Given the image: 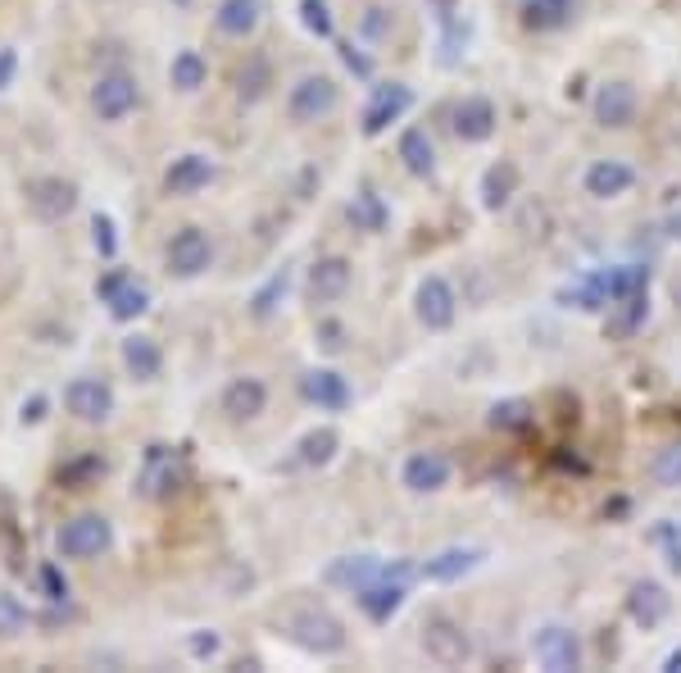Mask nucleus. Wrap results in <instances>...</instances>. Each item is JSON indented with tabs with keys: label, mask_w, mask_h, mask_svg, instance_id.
<instances>
[{
	"label": "nucleus",
	"mask_w": 681,
	"mask_h": 673,
	"mask_svg": "<svg viewBox=\"0 0 681 673\" xmlns=\"http://www.w3.org/2000/svg\"><path fill=\"white\" fill-rule=\"evenodd\" d=\"M287 632H291L296 647L314 651V655L346 651V624H340L336 615H327V609H319V605H304V609H296V615H287Z\"/></svg>",
	"instance_id": "nucleus-1"
},
{
	"label": "nucleus",
	"mask_w": 681,
	"mask_h": 673,
	"mask_svg": "<svg viewBox=\"0 0 681 673\" xmlns=\"http://www.w3.org/2000/svg\"><path fill=\"white\" fill-rule=\"evenodd\" d=\"M109 546H114V528L105 514H78L55 533L59 560H101Z\"/></svg>",
	"instance_id": "nucleus-2"
},
{
	"label": "nucleus",
	"mask_w": 681,
	"mask_h": 673,
	"mask_svg": "<svg viewBox=\"0 0 681 673\" xmlns=\"http://www.w3.org/2000/svg\"><path fill=\"white\" fill-rule=\"evenodd\" d=\"M137 105H141V82L123 69L101 73L96 87H91V114H96L101 124H123Z\"/></svg>",
	"instance_id": "nucleus-3"
},
{
	"label": "nucleus",
	"mask_w": 681,
	"mask_h": 673,
	"mask_svg": "<svg viewBox=\"0 0 681 673\" xmlns=\"http://www.w3.org/2000/svg\"><path fill=\"white\" fill-rule=\"evenodd\" d=\"M23 196H27V209H33V219H42V224H65L69 214L78 209V182H69V178H33L23 187Z\"/></svg>",
	"instance_id": "nucleus-4"
},
{
	"label": "nucleus",
	"mask_w": 681,
	"mask_h": 673,
	"mask_svg": "<svg viewBox=\"0 0 681 673\" xmlns=\"http://www.w3.org/2000/svg\"><path fill=\"white\" fill-rule=\"evenodd\" d=\"M209 264H213V241L205 237V228H182L169 237L164 269L173 278H200V273H209Z\"/></svg>",
	"instance_id": "nucleus-5"
},
{
	"label": "nucleus",
	"mask_w": 681,
	"mask_h": 673,
	"mask_svg": "<svg viewBox=\"0 0 681 673\" xmlns=\"http://www.w3.org/2000/svg\"><path fill=\"white\" fill-rule=\"evenodd\" d=\"M340 105V87L323 73H309L291 87V96H287V114L296 118V124H319V118H327L332 110Z\"/></svg>",
	"instance_id": "nucleus-6"
},
{
	"label": "nucleus",
	"mask_w": 681,
	"mask_h": 673,
	"mask_svg": "<svg viewBox=\"0 0 681 673\" xmlns=\"http://www.w3.org/2000/svg\"><path fill=\"white\" fill-rule=\"evenodd\" d=\"M182 482H187L182 455L169 450V446H150V450H146V465H141V478H137V492H141L146 501H164V497L177 492Z\"/></svg>",
	"instance_id": "nucleus-7"
},
{
	"label": "nucleus",
	"mask_w": 681,
	"mask_h": 673,
	"mask_svg": "<svg viewBox=\"0 0 681 673\" xmlns=\"http://www.w3.org/2000/svg\"><path fill=\"white\" fill-rule=\"evenodd\" d=\"M96 296L109 305V315H114L118 323H132L137 315L150 310V292L132 278V273H123V269H109V273H105V278L96 283Z\"/></svg>",
	"instance_id": "nucleus-8"
},
{
	"label": "nucleus",
	"mask_w": 681,
	"mask_h": 673,
	"mask_svg": "<svg viewBox=\"0 0 681 673\" xmlns=\"http://www.w3.org/2000/svg\"><path fill=\"white\" fill-rule=\"evenodd\" d=\"M418 641H423L427 660L441 664V669H454V664L469 660V637H463V628L454 619H446V615H431L423 624V637Z\"/></svg>",
	"instance_id": "nucleus-9"
},
{
	"label": "nucleus",
	"mask_w": 681,
	"mask_h": 673,
	"mask_svg": "<svg viewBox=\"0 0 681 673\" xmlns=\"http://www.w3.org/2000/svg\"><path fill=\"white\" fill-rule=\"evenodd\" d=\"M414 310H418V323L431 328V332H446L459 315V296L454 287L441 278V273H431V278L418 283V296H414Z\"/></svg>",
	"instance_id": "nucleus-10"
},
{
	"label": "nucleus",
	"mask_w": 681,
	"mask_h": 673,
	"mask_svg": "<svg viewBox=\"0 0 681 673\" xmlns=\"http://www.w3.org/2000/svg\"><path fill=\"white\" fill-rule=\"evenodd\" d=\"M65 406L78 423H105L114 414V387L105 378H73L65 391Z\"/></svg>",
	"instance_id": "nucleus-11"
},
{
	"label": "nucleus",
	"mask_w": 681,
	"mask_h": 673,
	"mask_svg": "<svg viewBox=\"0 0 681 673\" xmlns=\"http://www.w3.org/2000/svg\"><path fill=\"white\" fill-rule=\"evenodd\" d=\"M355 596H359V609H363V615L373 619V624H391V615H395L400 605H405V573L391 578V569H382L373 583H363Z\"/></svg>",
	"instance_id": "nucleus-12"
},
{
	"label": "nucleus",
	"mask_w": 681,
	"mask_h": 673,
	"mask_svg": "<svg viewBox=\"0 0 681 673\" xmlns=\"http://www.w3.org/2000/svg\"><path fill=\"white\" fill-rule=\"evenodd\" d=\"M409 105H414V91L405 82H382L373 91V101H368V110H363V137H382Z\"/></svg>",
	"instance_id": "nucleus-13"
},
{
	"label": "nucleus",
	"mask_w": 681,
	"mask_h": 673,
	"mask_svg": "<svg viewBox=\"0 0 681 673\" xmlns=\"http://www.w3.org/2000/svg\"><path fill=\"white\" fill-rule=\"evenodd\" d=\"M213 173H219V169H213V160L209 156H196V150H192V156H177L164 169V192L169 196H196V192H205L209 182H213Z\"/></svg>",
	"instance_id": "nucleus-14"
},
{
	"label": "nucleus",
	"mask_w": 681,
	"mask_h": 673,
	"mask_svg": "<svg viewBox=\"0 0 681 673\" xmlns=\"http://www.w3.org/2000/svg\"><path fill=\"white\" fill-rule=\"evenodd\" d=\"M596 124L600 128H632L636 124V87L632 82H604L596 91Z\"/></svg>",
	"instance_id": "nucleus-15"
},
{
	"label": "nucleus",
	"mask_w": 681,
	"mask_h": 673,
	"mask_svg": "<svg viewBox=\"0 0 681 673\" xmlns=\"http://www.w3.org/2000/svg\"><path fill=\"white\" fill-rule=\"evenodd\" d=\"M400 478H405L409 492L427 497V492H441V487L450 482V460L441 450H418L405 460V469H400Z\"/></svg>",
	"instance_id": "nucleus-16"
},
{
	"label": "nucleus",
	"mask_w": 681,
	"mask_h": 673,
	"mask_svg": "<svg viewBox=\"0 0 681 673\" xmlns=\"http://www.w3.org/2000/svg\"><path fill=\"white\" fill-rule=\"evenodd\" d=\"M264 406H268V387L259 383V378H232L228 387H223V414L232 419V423H251V419H259L264 414Z\"/></svg>",
	"instance_id": "nucleus-17"
},
{
	"label": "nucleus",
	"mask_w": 681,
	"mask_h": 673,
	"mask_svg": "<svg viewBox=\"0 0 681 673\" xmlns=\"http://www.w3.org/2000/svg\"><path fill=\"white\" fill-rule=\"evenodd\" d=\"M350 283H355V269H350V260H340V255H327V260H319L314 269H309V296H314L319 305L340 300L350 292Z\"/></svg>",
	"instance_id": "nucleus-18"
},
{
	"label": "nucleus",
	"mask_w": 681,
	"mask_h": 673,
	"mask_svg": "<svg viewBox=\"0 0 681 673\" xmlns=\"http://www.w3.org/2000/svg\"><path fill=\"white\" fill-rule=\"evenodd\" d=\"M482 560H486V550H482V546H450V550H441V556L423 560L418 573L427 578V583H454V578L473 573Z\"/></svg>",
	"instance_id": "nucleus-19"
},
{
	"label": "nucleus",
	"mask_w": 681,
	"mask_h": 673,
	"mask_svg": "<svg viewBox=\"0 0 681 673\" xmlns=\"http://www.w3.org/2000/svg\"><path fill=\"white\" fill-rule=\"evenodd\" d=\"M532 647H536V660H541L545 669H554V673H568V669L581 664L577 632H568V628H541Z\"/></svg>",
	"instance_id": "nucleus-20"
},
{
	"label": "nucleus",
	"mask_w": 681,
	"mask_h": 673,
	"mask_svg": "<svg viewBox=\"0 0 681 673\" xmlns=\"http://www.w3.org/2000/svg\"><path fill=\"white\" fill-rule=\"evenodd\" d=\"M300 396L319 410H346L350 406V383L336 369H314V374L300 378Z\"/></svg>",
	"instance_id": "nucleus-21"
},
{
	"label": "nucleus",
	"mask_w": 681,
	"mask_h": 673,
	"mask_svg": "<svg viewBox=\"0 0 681 673\" xmlns=\"http://www.w3.org/2000/svg\"><path fill=\"white\" fill-rule=\"evenodd\" d=\"M668 609H672V596L659 588V583H632V592H627V615H632V624L636 628H659L663 619H668Z\"/></svg>",
	"instance_id": "nucleus-22"
},
{
	"label": "nucleus",
	"mask_w": 681,
	"mask_h": 673,
	"mask_svg": "<svg viewBox=\"0 0 681 673\" xmlns=\"http://www.w3.org/2000/svg\"><path fill=\"white\" fill-rule=\"evenodd\" d=\"M495 105L486 101V96H469V101H459L454 105V133L463 137V141H486V137H495Z\"/></svg>",
	"instance_id": "nucleus-23"
},
{
	"label": "nucleus",
	"mask_w": 681,
	"mask_h": 673,
	"mask_svg": "<svg viewBox=\"0 0 681 673\" xmlns=\"http://www.w3.org/2000/svg\"><path fill=\"white\" fill-rule=\"evenodd\" d=\"M632 182H636V173L623 160H596L591 169H586V192H591L596 201H613V196L632 192Z\"/></svg>",
	"instance_id": "nucleus-24"
},
{
	"label": "nucleus",
	"mask_w": 681,
	"mask_h": 673,
	"mask_svg": "<svg viewBox=\"0 0 681 673\" xmlns=\"http://www.w3.org/2000/svg\"><path fill=\"white\" fill-rule=\"evenodd\" d=\"M123 369H128L137 383H154L160 378V369H164V351L154 346V336H128L123 342Z\"/></svg>",
	"instance_id": "nucleus-25"
},
{
	"label": "nucleus",
	"mask_w": 681,
	"mask_h": 673,
	"mask_svg": "<svg viewBox=\"0 0 681 673\" xmlns=\"http://www.w3.org/2000/svg\"><path fill=\"white\" fill-rule=\"evenodd\" d=\"M259 14H264V0H223V5L213 10V27H219L223 37H251L259 27Z\"/></svg>",
	"instance_id": "nucleus-26"
},
{
	"label": "nucleus",
	"mask_w": 681,
	"mask_h": 673,
	"mask_svg": "<svg viewBox=\"0 0 681 673\" xmlns=\"http://www.w3.org/2000/svg\"><path fill=\"white\" fill-rule=\"evenodd\" d=\"M573 14H577V0H528V5H522V27L554 33V27H568Z\"/></svg>",
	"instance_id": "nucleus-27"
},
{
	"label": "nucleus",
	"mask_w": 681,
	"mask_h": 673,
	"mask_svg": "<svg viewBox=\"0 0 681 673\" xmlns=\"http://www.w3.org/2000/svg\"><path fill=\"white\" fill-rule=\"evenodd\" d=\"M400 160H405V169L414 178L437 173V146H431L427 128H405V137H400Z\"/></svg>",
	"instance_id": "nucleus-28"
},
{
	"label": "nucleus",
	"mask_w": 681,
	"mask_h": 673,
	"mask_svg": "<svg viewBox=\"0 0 681 673\" xmlns=\"http://www.w3.org/2000/svg\"><path fill=\"white\" fill-rule=\"evenodd\" d=\"M609 323H604V332L609 336H632L640 323H645V315H649V292H636V296H627V300H613L609 305Z\"/></svg>",
	"instance_id": "nucleus-29"
},
{
	"label": "nucleus",
	"mask_w": 681,
	"mask_h": 673,
	"mask_svg": "<svg viewBox=\"0 0 681 673\" xmlns=\"http://www.w3.org/2000/svg\"><path fill=\"white\" fill-rule=\"evenodd\" d=\"M169 82L177 91H200L209 82V59L200 50H177L173 65H169Z\"/></svg>",
	"instance_id": "nucleus-30"
},
{
	"label": "nucleus",
	"mask_w": 681,
	"mask_h": 673,
	"mask_svg": "<svg viewBox=\"0 0 681 673\" xmlns=\"http://www.w3.org/2000/svg\"><path fill=\"white\" fill-rule=\"evenodd\" d=\"M513 187H518V169H513L509 160L490 164V169H486V178H482V201H486V209H500V205H509Z\"/></svg>",
	"instance_id": "nucleus-31"
},
{
	"label": "nucleus",
	"mask_w": 681,
	"mask_h": 673,
	"mask_svg": "<svg viewBox=\"0 0 681 673\" xmlns=\"http://www.w3.org/2000/svg\"><path fill=\"white\" fill-rule=\"evenodd\" d=\"M350 224L359 228V232H382L386 228V219H391V209H386V201L378 196V192H359L355 201H350Z\"/></svg>",
	"instance_id": "nucleus-32"
},
{
	"label": "nucleus",
	"mask_w": 681,
	"mask_h": 673,
	"mask_svg": "<svg viewBox=\"0 0 681 673\" xmlns=\"http://www.w3.org/2000/svg\"><path fill=\"white\" fill-rule=\"evenodd\" d=\"M336 446H340L336 427H314V433H304V437H300V465L323 469V465L332 460V455H336Z\"/></svg>",
	"instance_id": "nucleus-33"
},
{
	"label": "nucleus",
	"mask_w": 681,
	"mask_h": 673,
	"mask_svg": "<svg viewBox=\"0 0 681 673\" xmlns=\"http://www.w3.org/2000/svg\"><path fill=\"white\" fill-rule=\"evenodd\" d=\"M268 82H273V69H268V59H259V55H255L251 65L241 69V78H236V96L255 105V101H264V96H268Z\"/></svg>",
	"instance_id": "nucleus-34"
},
{
	"label": "nucleus",
	"mask_w": 681,
	"mask_h": 673,
	"mask_svg": "<svg viewBox=\"0 0 681 673\" xmlns=\"http://www.w3.org/2000/svg\"><path fill=\"white\" fill-rule=\"evenodd\" d=\"M382 573V564L373 560V556H355V560H346V564H336L332 569V583H346V588H363V583H373V578Z\"/></svg>",
	"instance_id": "nucleus-35"
},
{
	"label": "nucleus",
	"mask_w": 681,
	"mask_h": 673,
	"mask_svg": "<svg viewBox=\"0 0 681 673\" xmlns=\"http://www.w3.org/2000/svg\"><path fill=\"white\" fill-rule=\"evenodd\" d=\"M490 427H500V433H522V427H532V406L528 401L490 406Z\"/></svg>",
	"instance_id": "nucleus-36"
},
{
	"label": "nucleus",
	"mask_w": 681,
	"mask_h": 673,
	"mask_svg": "<svg viewBox=\"0 0 681 673\" xmlns=\"http://www.w3.org/2000/svg\"><path fill=\"white\" fill-rule=\"evenodd\" d=\"M287 287H291L287 269H282V273H273L268 287H264V292H255V300H251V315H255V319H273V315H277V300L287 296Z\"/></svg>",
	"instance_id": "nucleus-37"
},
{
	"label": "nucleus",
	"mask_w": 681,
	"mask_h": 673,
	"mask_svg": "<svg viewBox=\"0 0 681 673\" xmlns=\"http://www.w3.org/2000/svg\"><path fill=\"white\" fill-rule=\"evenodd\" d=\"M300 23L314 37H332V5L327 0H300Z\"/></svg>",
	"instance_id": "nucleus-38"
},
{
	"label": "nucleus",
	"mask_w": 681,
	"mask_h": 673,
	"mask_svg": "<svg viewBox=\"0 0 681 673\" xmlns=\"http://www.w3.org/2000/svg\"><path fill=\"white\" fill-rule=\"evenodd\" d=\"M23 628H27V609H23V601L10 596V592H0V637H19Z\"/></svg>",
	"instance_id": "nucleus-39"
},
{
	"label": "nucleus",
	"mask_w": 681,
	"mask_h": 673,
	"mask_svg": "<svg viewBox=\"0 0 681 673\" xmlns=\"http://www.w3.org/2000/svg\"><path fill=\"white\" fill-rule=\"evenodd\" d=\"M91 241H96V251L105 260L118 251V237H114V219H109V214H96V219H91Z\"/></svg>",
	"instance_id": "nucleus-40"
},
{
	"label": "nucleus",
	"mask_w": 681,
	"mask_h": 673,
	"mask_svg": "<svg viewBox=\"0 0 681 673\" xmlns=\"http://www.w3.org/2000/svg\"><path fill=\"white\" fill-rule=\"evenodd\" d=\"M655 478H659L663 487H681V446H677V450H668L663 460L655 465Z\"/></svg>",
	"instance_id": "nucleus-41"
},
{
	"label": "nucleus",
	"mask_w": 681,
	"mask_h": 673,
	"mask_svg": "<svg viewBox=\"0 0 681 673\" xmlns=\"http://www.w3.org/2000/svg\"><path fill=\"white\" fill-rule=\"evenodd\" d=\"M42 583H46L50 601H65V596H69V583L59 578V569H55V564H46V569H42Z\"/></svg>",
	"instance_id": "nucleus-42"
},
{
	"label": "nucleus",
	"mask_w": 681,
	"mask_h": 673,
	"mask_svg": "<svg viewBox=\"0 0 681 673\" xmlns=\"http://www.w3.org/2000/svg\"><path fill=\"white\" fill-rule=\"evenodd\" d=\"M213 651H219V632H196V637H192V655L205 660V655H213Z\"/></svg>",
	"instance_id": "nucleus-43"
},
{
	"label": "nucleus",
	"mask_w": 681,
	"mask_h": 673,
	"mask_svg": "<svg viewBox=\"0 0 681 673\" xmlns=\"http://www.w3.org/2000/svg\"><path fill=\"white\" fill-rule=\"evenodd\" d=\"M14 69H19V55L5 46V50H0V91H5V87L14 82Z\"/></svg>",
	"instance_id": "nucleus-44"
},
{
	"label": "nucleus",
	"mask_w": 681,
	"mask_h": 673,
	"mask_svg": "<svg viewBox=\"0 0 681 673\" xmlns=\"http://www.w3.org/2000/svg\"><path fill=\"white\" fill-rule=\"evenodd\" d=\"M340 336H346V332H340V323H323V328H319V342H323V351H340V346H346Z\"/></svg>",
	"instance_id": "nucleus-45"
},
{
	"label": "nucleus",
	"mask_w": 681,
	"mask_h": 673,
	"mask_svg": "<svg viewBox=\"0 0 681 673\" xmlns=\"http://www.w3.org/2000/svg\"><path fill=\"white\" fill-rule=\"evenodd\" d=\"M23 423H42L46 419V396H33V401H23Z\"/></svg>",
	"instance_id": "nucleus-46"
},
{
	"label": "nucleus",
	"mask_w": 681,
	"mask_h": 673,
	"mask_svg": "<svg viewBox=\"0 0 681 673\" xmlns=\"http://www.w3.org/2000/svg\"><path fill=\"white\" fill-rule=\"evenodd\" d=\"M340 55H346V65H350L359 78H368V73H373V65H368L363 55H355V46H340Z\"/></svg>",
	"instance_id": "nucleus-47"
},
{
	"label": "nucleus",
	"mask_w": 681,
	"mask_h": 673,
	"mask_svg": "<svg viewBox=\"0 0 681 673\" xmlns=\"http://www.w3.org/2000/svg\"><path fill=\"white\" fill-rule=\"evenodd\" d=\"M382 14H386V10H368V19H363V33H368V37H382V33H386V19H382Z\"/></svg>",
	"instance_id": "nucleus-48"
},
{
	"label": "nucleus",
	"mask_w": 681,
	"mask_h": 673,
	"mask_svg": "<svg viewBox=\"0 0 681 673\" xmlns=\"http://www.w3.org/2000/svg\"><path fill=\"white\" fill-rule=\"evenodd\" d=\"M663 669H668V673H681V647L668 655V664H663Z\"/></svg>",
	"instance_id": "nucleus-49"
},
{
	"label": "nucleus",
	"mask_w": 681,
	"mask_h": 673,
	"mask_svg": "<svg viewBox=\"0 0 681 673\" xmlns=\"http://www.w3.org/2000/svg\"><path fill=\"white\" fill-rule=\"evenodd\" d=\"M668 232H672V237L681 241V214H672V219H668Z\"/></svg>",
	"instance_id": "nucleus-50"
},
{
	"label": "nucleus",
	"mask_w": 681,
	"mask_h": 673,
	"mask_svg": "<svg viewBox=\"0 0 681 673\" xmlns=\"http://www.w3.org/2000/svg\"><path fill=\"white\" fill-rule=\"evenodd\" d=\"M173 5H192V0H173Z\"/></svg>",
	"instance_id": "nucleus-51"
}]
</instances>
